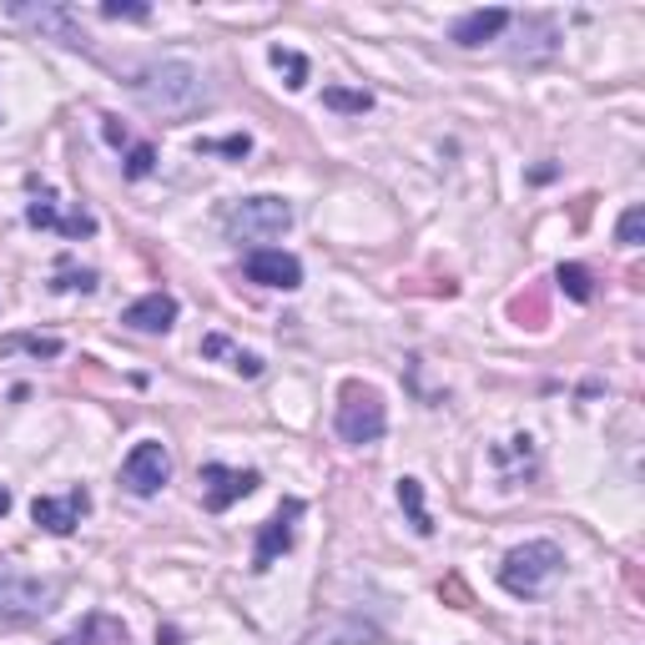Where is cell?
<instances>
[{"label":"cell","mask_w":645,"mask_h":645,"mask_svg":"<svg viewBox=\"0 0 645 645\" xmlns=\"http://www.w3.org/2000/svg\"><path fill=\"white\" fill-rule=\"evenodd\" d=\"M132 92L162 121H187L207 106V86H202V71L192 61H152V67L136 71Z\"/></svg>","instance_id":"cell-1"},{"label":"cell","mask_w":645,"mask_h":645,"mask_svg":"<svg viewBox=\"0 0 645 645\" xmlns=\"http://www.w3.org/2000/svg\"><path fill=\"white\" fill-rule=\"evenodd\" d=\"M565 570V554L554 540H529V545H514L500 565V585L519 600H535V595L550 590V580Z\"/></svg>","instance_id":"cell-2"},{"label":"cell","mask_w":645,"mask_h":645,"mask_svg":"<svg viewBox=\"0 0 645 645\" xmlns=\"http://www.w3.org/2000/svg\"><path fill=\"white\" fill-rule=\"evenodd\" d=\"M61 600L56 580H40L31 570L0 560V625H31Z\"/></svg>","instance_id":"cell-3"},{"label":"cell","mask_w":645,"mask_h":645,"mask_svg":"<svg viewBox=\"0 0 645 645\" xmlns=\"http://www.w3.org/2000/svg\"><path fill=\"white\" fill-rule=\"evenodd\" d=\"M383 429H389V408H383L379 389H369V383H343V404H338L343 444H379Z\"/></svg>","instance_id":"cell-4"},{"label":"cell","mask_w":645,"mask_h":645,"mask_svg":"<svg viewBox=\"0 0 645 645\" xmlns=\"http://www.w3.org/2000/svg\"><path fill=\"white\" fill-rule=\"evenodd\" d=\"M227 227L242 242H273L292 227V207L283 198H273V192H258V198H242L238 207L227 212Z\"/></svg>","instance_id":"cell-5"},{"label":"cell","mask_w":645,"mask_h":645,"mask_svg":"<svg viewBox=\"0 0 645 645\" xmlns=\"http://www.w3.org/2000/svg\"><path fill=\"white\" fill-rule=\"evenodd\" d=\"M167 479H171V454H167V444H157V439L136 444L132 454H127V464H121V489L136 494V500H152Z\"/></svg>","instance_id":"cell-6"},{"label":"cell","mask_w":645,"mask_h":645,"mask_svg":"<svg viewBox=\"0 0 645 645\" xmlns=\"http://www.w3.org/2000/svg\"><path fill=\"white\" fill-rule=\"evenodd\" d=\"M15 21H26V26H36L40 36L61 40V46H71V51H86L92 46V36H86V26H81V15L71 11V5H11Z\"/></svg>","instance_id":"cell-7"},{"label":"cell","mask_w":645,"mask_h":645,"mask_svg":"<svg viewBox=\"0 0 645 645\" xmlns=\"http://www.w3.org/2000/svg\"><path fill=\"white\" fill-rule=\"evenodd\" d=\"M258 489V469H227V464H202V504L212 514L232 510Z\"/></svg>","instance_id":"cell-8"},{"label":"cell","mask_w":645,"mask_h":645,"mask_svg":"<svg viewBox=\"0 0 645 645\" xmlns=\"http://www.w3.org/2000/svg\"><path fill=\"white\" fill-rule=\"evenodd\" d=\"M242 273L252 277V283H263V288H303V263L292 258V252H277V248H252L248 258H242Z\"/></svg>","instance_id":"cell-9"},{"label":"cell","mask_w":645,"mask_h":645,"mask_svg":"<svg viewBox=\"0 0 645 645\" xmlns=\"http://www.w3.org/2000/svg\"><path fill=\"white\" fill-rule=\"evenodd\" d=\"M86 510H92V494L86 489H67L61 500H51V494H36L31 500V519H36L40 529H51V535H71V529L86 519Z\"/></svg>","instance_id":"cell-10"},{"label":"cell","mask_w":645,"mask_h":645,"mask_svg":"<svg viewBox=\"0 0 645 645\" xmlns=\"http://www.w3.org/2000/svg\"><path fill=\"white\" fill-rule=\"evenodd\" d=\"M303 519V500H283L277 504V514L267 519L263 529H258V550H252V570H267L277 560V554L292 550V525Z\"/></svg>","instance_id":"cell-11"},{"label":"cell","mask_w":645,"mask_h":645,"mask_svg":"<svg viewBox=\"0 0 645 645\" xmlns=\"http://www.w3.org/2000/svg\"><path fill=\"white\" fill-rule=\"evenodd\" d=\"M121 323L136 333H167L177 323V298L171 292H146V298L121 308Z\"/></svg>","instance_id":"cell-12"},{"label":"cell","mask_w":645,"mask_h":645,"mask_svg":"<svg viewBox=\"0 0 645 645\" xmlns=\"http://www.w3.org/2000/svg\"><path fill=\"white\" fill-rule=\"evenodd\" d=\"M510 26V11H500V5H489V11H469L454 21V31H449V40L454 46H464V51H475V46H485V40H494L500 31Z\"/></svg>","instance_id":"cell-13"},{"label":"cell","mask_w":645,"mask_h":645,"mask_svg":"<svg viewBox=\"0 0 645 645\" xmlns=\"http://www.w3.org/2000/svg\"><path fill=\"white\" fill-rule=\"evenodd\" d=\"M398 504L408 510V525L419 529V535H434V519L423 510V485L419 479H398Z\"/></svg>","instance_id":"cell-14"},{"label":"cell","mask_w":645,"mask_h":645,"mask_svg":"<svg viewBox=\"0 0 645 645\" xmlns=\"http://www.w3.org/2000/svg\"><path fill=\"white\" fill-rule=\"evenodd\" d=\"M318 641L323 645H379V631L363 625V620H343V625H323Z\"/></svg>","instance_id":"cell-15"},{"label":"cell","mask_w":645,"mask_h":645,"mask_svg":"<svg viewBox=\"0 0 645 645\" xmlns=\"http://www.w3.org/2000/svg\"><path fill=\"white\" fill-rule=\"evenodd\" d=\"M323 106L329 111H348V117H363L373 106V92H354V86H323Z\"/></svg>","instance_id":"cell-16"},{"label":"cell","mask_w":645,"mask_h":645,"mask_svg":"<svg viewBox=\"0 0 645 645\" xmlns=\"http://www.w3.org/2000/svg\"><path fill=\"white\" fill-rule=\"evenodd\" d=\"M554 283H560V288H565L575 303H590L595 288H590V273H585L580 263H560V267H554Z\"/></svg>","instance_id":"cell-17"},{"label":"cell","mask_w":645,"mask_h":645,"mask_svg":"<svg viewBox=\"0 0 645 645\" xmlns=\"http://www.w3.org/2000/svg\"><path fill=\"white\" fill-rule=\"evenodd\" d=\"M267 56H273V67L283 71V76H288V86H292V92H298V86H308V61H303L298 51H288V46H273Z\"/></svg>","instance_id":"cell-18"},{"label":"cell","mask_w":645,"mask_h":645,"mask_svg":"<svg viewBox=\"0 0 645 645\" xmlns=\"http://www.w3.org/2000/svg\"><path fill=\"white\" fill-rule=\"evenodd\" d=\"M86 641L92 645H127V625L111 616H92L86 620Z\"/></svg>","instance_id":"cell-19"},{"label":"cell","mask_w":645,"mask_h":645,"mask_svg":"<svg viewBox=\"0 0 645 645\" xmlns=\"http://www.w3.org/2000/svg\"><path fill=\"white\" fill-rule=\"evenodd\" d=\"M641 238H645V207L635 202V207H625V212H620L616 242H620V248H641Z\"/></svg>","instance_id":"cell-20"},{"label":"cell","mask_w":645,"mask_h":645,"mask_svg":"<svg viewBox=\"0 0 645 645\" xmlns=\"http://www.w3.org/2000/svg\"><path fill=\"white\" fill-rule=\"evenodd\" d=\"M0 348H26L36 358H61V338H40V333H11Z\"/></svg>","instance_id":"cell-21"},{"label":"cell","mask_w":645,"mask_h":645,"mask_svg":"<svg viewBox=\"0 0 645 645\" xmlns=\"http://www.w3.org/2000/svg\"><path fill=\"white\" fill-rule=\"evenodd\" d=\"M26 223L31 227H56V232H61V223H67V217L56 212V202H51V192H46V187H40V198L26 207Z\"/></svg>","instance_id":"cell-22"},{"label":"cell","mask_w":645,"mask_h":645,"mask_svg":"<svg viewBox=\"0 0 645 645\" xmlns=\"http://www.w3.org/2000/svg\"><path fill=\"white\" fill-rule=\"evenodd\" d=\"M152 167H157V146L136 142L132 152H127V177H132V182H142V177H152Z\"/></svg>","instance_id":"cell-23"},{"label":"cell","mask_w":645,"mask_h":645,"mask_svg":"<svg viewBox=\"0 0 645 645\" xmlns=\"http://www.w3.org/2000/svg\"><path fill=\"white\" fill-rule=\"evenodd\" d=\"M56 292H92L96 288V273L92 267H61V277L51 283Z\"/></svg>","instance_id":"cell-24"},{"label":"cell","mask_w":645,"mask_h":645,"mask_svg":"<svg viewBox=\"0 0 645 645\" xmlns=\"http://www.w3.org/2000/svg\"><path fill=\"white\" fill-rule=\"evenodd\" d=\"M198 152H223V157H248V152H252V142H248V132H242V136H227V142H202Z\"/></svg>","instance_id":"cell-25"},{"label":"cell","mask_w":645,"mask_h":645,"mask_svg":"<svg viewBox=\"0 0 645 645\" xmlns=\"http://www.w3.org/2000/svg\"><path fill=\"white\" fill-rule=\"evenodd\" d=\"M101 15H106V21H146V15H152V5H117V0H106Z\"/></svg>","instance_id":"cell-26"},{"label":"cell","mask_w":645,"mask_h":645,"mask_svg":"<svg viewBox=\"0 0 645 645\" xmlns=\"http://www.w3.org/2000/svg\"><path fill=\"white\" fill-rule=\"evenodd\" d=\"M232 369H238L242 379H258V373H263V358H258V354H242V348H232Z\"/></svg>","instance_id":"cell-27"},{"label":"cell","mask_w":645,"mask_h":645,"mask_svg":"<svg viewBox=\"0 0 645 645\" xmlns=\"http://www.w3.org/2000/svg\"><path fill=\"white\" fill-rule=\"evenodd\" d=\"M439 595H449V600H454L459 610H469V590H464L459 580H444V590H439Z\"/></svg>","instance_id":"cell-28"},{"label":"cell","mask_w":645,"mask_h":645,"mask_svg":"<svg viewBox=\"0 0 645 645\" xmlns=\"http://www.w3.org/2000/svg\"><path fill=\"white\" fill-rule=\"evenodd\" d=\"M101 132H106V142H111V146H127V127H121L117 117H106V127H101Z\"/></svg>","instance_id":"cell-29"},{"label":"cell","mask_w":645,"mask_h":645,"mask_svg":"<svg viewBox=\"0 0 645 645\" xmlns=\"http://www.w3.org/2000/svg\"><path fill=\"white\" fill-rule=\"evenodd\" d=\"M5 514H11V489L0 485V519H5Z\"/></svg>","instance_id":"cell-30"}]
</instances>
